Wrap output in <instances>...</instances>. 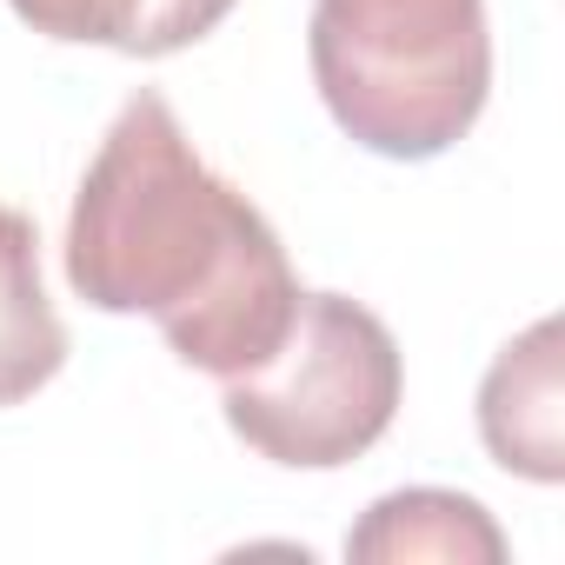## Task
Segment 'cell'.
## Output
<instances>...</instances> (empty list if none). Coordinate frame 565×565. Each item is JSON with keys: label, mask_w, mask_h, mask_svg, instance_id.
<instances>
[{"label": "cell", "mask_w": 565, "mask_h": 565, "mask_svg": "<svg viewBox=\"0 0 565 565\" xmlns=\"http://www.w3.org/2000/svg\"><path fill=\"white\" fill-rule=\"evenodd\" d=\"M8 8L47 41L120 47L140 61H160V54L206 41L233 14V0H8Z\"/></svg>", "instance_id": "8992f818"}, {"label": "cell", "mask_w": 565, "mask_h": 565, "mask_svg": "<svg viewBox=\"0 0 565 565\" xmlns=\"http://www.w3.org/2000/svg\"><path fill=\"white\" fill-rule=\"evenodd\" d=\"M313 81L327 114L386 160H433L492 94L486 0H313Z\"/></svg>", "instance_id": "7a4b0ae2"}, {"label": "cell", "mask_w": 565, "mask_h": 565, "mask_svg": "<svg viewBox=\"0 0 565 565\" xmlns=\"http://www.w3.org/2000/svg\"><path fill=\"white\" fill-rule=\"evenodd\" d=\"M226 426L273 466H353L399 413L406 366L380 313L347 294H300L294 327L253 373L220 380Z\"/></svg>", "instance_id": "3957f363"}, {"label": "cell", "mask_w": 565, "mask_h": 565, "mask_svg": "<svg viewBox=\"0 0 565 565\" xmlns=\"http://www.w3.org/2000/svg\"><path fill=\"white\" fill-rule=\"evenodd\" d=\"M347 558H479L499 565L505 558V532L486 519L479 499L466 492H439V486H413V492H386L353 532H347Z\"/></svg>", "instance_id": "52a82bcc"}, {"label": "cell", "mask_w": 565, "mask_h": 565, "mask_svg": "<svg viewBox=\"0 0 565 565\" xmlns=\"http://www.w3.org/2000/svg\"><path fill=\"white\" fill-rule=\"evenodd\" d=\"M479 439L486 452L539 486L565 479V393H558V320L525 327L479 386Z\"/></svg>", "instance_id": "277c9868"}, {"label": "cell", "mask_w": 565, "mask_h": 565, "mask_svg": "<svg viewBox=\"0 0 565 565\" xmlns=\"http://www.w3.org/2000/svg\"><path fill=\"white\" fill-rule=\"evenodd\" d=\"M67 366V327L41 279V233L28 213L0 206V406L34 399Z\"/></svg>", "instance_id": "5b68a950"}, {"label": "cell", "mask_w": 565, "mask_h": 565, "mask_svg": "<svg viewBox=\"0 0 565 565\" xmlns=\"http://www.w3.org/2000/svg\"><path fill=\"white\" fill-rule=\"evenodd\" d=\"M67 287L100 313H147L213 380L253 373L300 307L266 213L193 153L153 87L120 107L74 193Z\"/></svg>", "instance_id": "6da1fadb"}]
</instances>
